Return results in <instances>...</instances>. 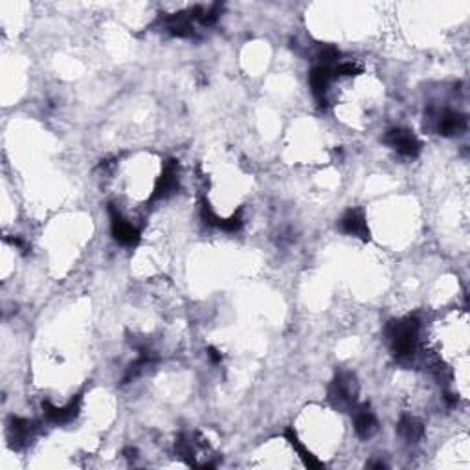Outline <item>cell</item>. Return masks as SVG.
<instances>
[{
    "label": "cell",
    "mask_w": 470,
    "mask_h": 470,
    "mask_svg": "<svg viewBox=\"0 0 470 470\" xmlns=\"http://www.w3.org/2000/svg\"><path fill=\"white\" fill-rule=\"evenodd\" d=\"M340 228L341 231H346L347 235H355L360 239L368 241L369 239V230L366 224L364 213L360 209H349V212L340 219Z\"/></svg>",
    "instance_id": "obj_8"
},
{
    "label": "cell",
    "mask_w": 470,
    "mask_h": 470,
    "mask_svg": "<svg viewBox=\"0 0 470 470\" xmlns=\"http://www.w3.org/2000/svg\"><path fill=\"white\" fill-rule=\"evenodd\" d=\"M355 412V430L362 439H369L375 432H377V419L369 410V406H360V408H353Z\"/></svg>",
    "instance_id": "obj_11"
},
{
    "label": "cell",
    "mask_w": 470,
    "mask_h": 470,
    "mask_svg": "<svg viewBox=\"0 0 470 470\" xmlns=\"http://www.w3.org/2000/svg\"><path fill=\"white\" fill-rule=\"evenodd\" d=\"M33 430H35V425L28 421V419H21V417L9 419L8 432H9L11 447L21 448L23 444H26L28 441L33 437Z\"/></svg>",
    "instance_id": "obj_10"
},
{
    "label": "cell",
    "mask_w": 470,
    "mask_h": 470,
    "mask_svg": "<svg viewBox=\"0 0 470 470\" xmlns=\"http://www.w3.org/2000/svg\"><path fill=\"white\" fill-rule=\"evenodd\" d=\"M384 142L390 147H393L400 156H406V158H415L421 153V142L408 129H400V127L390 129L386 136H384Z\"/></svg>",
    "instance_id": "obj_3"
},
{
    "label": "cell",
    "mask_w": 470,
    "mask_h": 470,
    "mask_svg": "<svg viewBox=\"0 0 470 470\" xmlns=\"http://www.w3.org/2000/svg\"><path fill=\"white\" fill-rule=\"evenodd\" d=\"M241 226H243V219H241V215H234V217L230 219H221L217 224V228H221V230L224 231H237L241 230Z\"/></svg>",
    "instance_id": "obj_15"
},
{
    "label": "cell",
    "mask_w": 470,
    "mask_h": 470,
    "mask_svg": "<svg viewBox=\"0 0 470 470\" xmlns=\"http://www.w3.org/2000/svg\"><path fill=\"white\" fill-rule=\"evenodd\" d=\"M397 430H399V434L403 435L404 439L410 441V443L419 441L422 437V434H425V428H422L421 422H419L417 419L408 417V415H404V417L400 419Z\"/></svg>",
    "instance_id": "obj_13"
},
{
    "label": "cell",
    "mask_w": 470,
    "mask_h": 470,
    "mask_svg": "<svg viewBox=\"0 0 470 470\" xmlns=\"http://www.w3.org/2000/svg\"><path fill=\"white\" fill-rule=\"evenodd\" d=\"M208 356H209V360H212V362H215V364H219V362L222 360L221 353H219L217 349H213V347H209V349H208Z\"/></svg>",
    "instance_id": "obj_17"
},
{
    "label": "cell",
    "mask_w": 470,
    "mask_h": 470,
    "mask_svg": "<svg viewBox=\"0 0 470 470\" xmlns=\"http://www.w3.org/2000/svg\"><path fill=\"white\" fill-rule=\"evenodd\" d=\"M193 18L186 13H178L171 15L168 18V30L171 35L175 37H190L193 33V24H191Z\"/></svg>",
    "instance_id": "obj_12"
},
{
    "label": "cell",
    "mask_w": 470,
    "mask_h": 470,
    "mask_svg": "<svg viewBox=\"0 0 470 470\" xmlns=\"http://www.w3.org/2000/svg\"><path fill=\"white\" fill-rule=\"evenodd\" d=\"M80 404H81L80 397L70 400V403H68L67 406H62V408H58V406H53L52 403L45 400V403H43V410H45V415L48 421L55 422V425H65V422H70L72 419L77 417V413H80Z\"/></svg>",
    "instance_id": "obj_7"
},
{
    "label": "cell",
    "mask_w": 470,
    "mask_h": 470,
    "mask_svg": "<svg viewBox=\"0 0 470 470\" xmlns=\"http://www.w3.org/2000/svg\"><path fill=\"white\" fill-rule=\"evenodd\" d=\"M334 72L331 67H325V65H319V67L312 68L309 81H311V89L315 98L318 99L319 106L322 109H327V99H325V92L329 89V83L333 80Z\"/></svg>",
    "instance_id": "obj_6"
},
{
    "label": "cell",
    "mask_w": 470,
    "mask_h": 470,
    "mask_svg": "<svg viewBox=\"0 0 470 470\" xmlns=\"http://www.w3.org/2000/svg\"><path fill=\"white\" fill-rule=\"evenodd\" d=\"M419 327H421V322L415 316L390 322L386 325V337L390 340L393 355L397 359H412L415 355L419 340Z\"/></svg>",
    "instance_id": "obj_1"
},
{
    "label": "cell",
    "mask_w": 470,
    "mask_h": 470,
    "mask_svg": "<svg viewBox=\"0 0 470 470\" xmlns=\"http://www.w3.org/2000/svg\"><path fill=\"white\" fill-rule=\"evenodd\" d=\"M340 58V52H338L337 48H333V46H329V48H324L322 50V53H319V59H322V65H325V67H329L331 62L337 61V59Z\"/></svg>",
    "instance_id": "obj_16"
},
{
    "label": "cell",
    "mask_w": 470,
    "mask_h": 470,
    "mask_svg": "<svg viewBox=\"0 0 470 470\" xmlns=\"http://www.w3.org/2000/svg\"><path fill=\"white\" fill-rule=\"evenodd\" d=\"M430 120L435 121V131L443 136H456L466 129V118L459 112L441 111Z\"/></svg>",
    "instance_id": "obj_5"
},
{
    "label": "cell",
    "mask_w": 470,
    "mask_h": 470,
    "mask_svg": "<svg viewBox=\"0 0 470 470\" xmlns=\"http://www.w3.org/2000/svg\"><path fill=\"white\" fill-rule=\"evenodd\" d=\"M285 435H287L288 443L293 444V448L297 452V456L302 457V461L305 463V466H309V469H322V466H324V463L318 461V459H316V456H312V454L309 452V450H307V448L303 447L302 443H300L296 432H294L293 428H290V430H287V434H285Z\"/></svg>",
    "instance_id": "obj_14"
},
{
    "label": "cell",
    "mask_w": 470,
    "mask_h": 470,
    "mask_svg": "<svg viewBox=\"0 0 470 470\" xmlns=\"http://www.w3.org/2000/svg\"><path fill=\"white\" fill-rule=\"evenodd\" d=\"M109 213H111V224H112V235L114 239L121 244H136L140 241V231L138 228H134L131 222L124 221L114 204H109Z\"/></svg>",
    "instance_id": "obj_4"
},
{
    "label": "cell",
    "mask_w": 470,
    "mask_h": 470,
    "mask_svg": "<svg viewBox=\"0 0 470 470\" xmlns=\"http://www.w3.org/2000/svg\"><path fill=\"white\" fill-rule=\"evenodd\" d=\"M177 162L175 160H168L164 165V171H162V177L158 178V184L155 187V193H153V200L156 199H164L169 193H173L178 186V173H177Z\"/></svg>",
    "instance_id": "obj_9"
},
{
    "label": "cell",
    "mask_w": 470,
    "mask_h": 470,
    "mask_svg": "<svg viewBox=\"0 0 470 470\" xmlns=\"http://www.w3.org/2000/svg\"><path fill=\"white\" fill-rule=\"evenodd\" d=\"M356 395H359V384L355 375L349 371L338 373L329 386V400L341 412H353L356 406Z\"/></svg>",
    "instance_id": "obj_2"
}]
</instances>
